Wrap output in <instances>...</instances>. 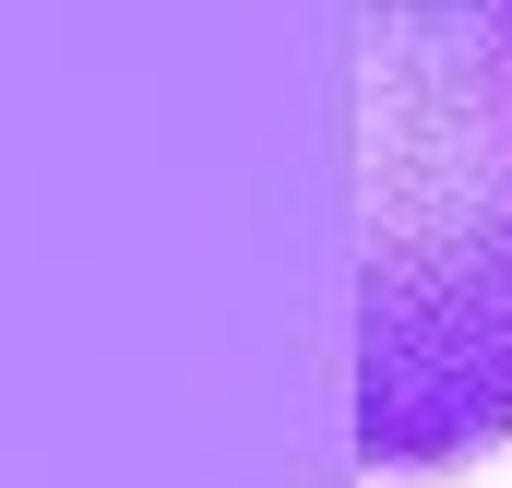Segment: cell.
I'll use <instances>...</instances> for the list:
<instances>
[{
    "label": "cell",
    "mask_w": 512,
    "mask_h": 488,
    "mask_svg": "<svg viewBox=\"0 0 512 488\" xmlns=\"http://www.w3.org/2000/svg\"><path fill=\"white\" fill-rule=\"evenodd\" d=\"M512 441V0H358V465Z\"/></svg>",
    "instance_id": "obj_1"
}]
</instances>
